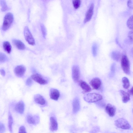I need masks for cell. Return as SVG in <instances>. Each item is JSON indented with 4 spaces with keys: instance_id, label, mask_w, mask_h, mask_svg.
Segmentation results:
<instances>
[{
    "instance_id": "1",
    "label": "cell",
    "mask_w": 133,
    "mask_h": 133,
    "mask_svg": "<svg viewBox=\"0 0 133 133\" xmlns=\"http://www.w3.org/2000/svg\"><path fill=\"white\" fill-rule=\"evenodd\" d=\"M84 100L89 103L96 102L102 100V96L101 94L96 93H92L87 94L83 97Z\"/></svg>"
},
{
    "instance_id": "2",
    "label": "cell",
    "mask_w": 133,
    "mask_h": 133,
    "mask_svg": "<svg viewBox=\"0 0 133 133\" xmlns=\"http://www.w3.org/2000/svg\"><path fill=\"white\" fill-rule=\"evenodd\" d=\"M14 21V16L11 13H8L5 16L2 26L3 30H7L10 27Z\"/></svg>"
},
{
    "instance_id": "3",
    "label": "cell",
    "mask_w": 133,
    "mask_h": 133,
    "mask_svg": "<svg viewBox=\"0 0 133 133\" xmlns=\"http://www.w3.org/2000/svg\"><path fill=\"white\" fill-rule=\"evenodd\" d=\"M115 124L117 127L124 129H129L131 125L125 119L121 118L118 119L115 121Z\"/></svg>"
},
{
    "instance_id": "4",
    "label": "cell",
    "mask_w": 133,
    "mask_h": 133,
    "mask_svg": "<svg viewBox=\"0 0 133 133\" xmlns=\"http://www.w3.org/2000/svg\"><path fill=\"white\" fill-rule=\"evenodd\" d=\"M121 66L124 72L127 74L130 73V64L129 61L125 55H123L121 59Z\"/></svg>"
},
{
    "instance_id": "5",
    "label": "cell",
    "mask_w": 133,
    "mask_h": 133,
    "mask_svg": "<svg viewBox=\"0 0 133 133\" xmlns=\"http://www.w3.org/2000/svg\"><path fill=\"white\" fill-rule=\"evenodd\" d=\"M24 34L25 39L27 42L30 45H35V39L28 27L26 26L24 28Z\"/></svg>"
},
{
    "instance_id": "6",
    "label": "cell",
    "mask_w": 133,
    "mask_h": 133,
    "mask_svg": "<svg viewBox=\"0 0 133 133\" xmlns=\"http://www.w3.org/2000/svg\"><path fill=\"white\" fill-rule=\"evenodd\" d=\"M72 76L75 82L79 81L80 76V70L79 67L77 65H74L72 68Z\"/></svg>"
},
{
    "instance_id": "7",
    "label": "cell",
    "mask_w": 133,
    "mask_h": 133,
    "mask_svg": "<svg viewBox=\"0 0 133 133\" xmlns=\"http://www.w3.org/2000/svg\"><path fill=\"white\" fill-rule=\"evenodd\" d=\"M31 77L32 79L40 84L44 85L47 83L46 80L39 74H37L32 75Z\"/></svg>"
},
{
    "instance_id": "8",
    "label": "cell",
    "mask_w": 133,
    "mask_h": 133,
    "mask_svg": "<svg viewBox=\"0 0 133 133\" xmlns=\"http://www.w3.org/2000/svg\"><path fill=\"white\" fill-rule=\"evenodd\" d=\"M90 83L94 89L98 90L100 87L102 82L100 79L97 77H95L91 80Z\"/></svg>"
},
{
    "instance_id": "9",
    "label": "cell",
    "mask_w": 133,
    "mask_h": 133,
    "mask_svg": "<svg viewBox=\"0 0 133 133\" xmlns=\"http://www.w3.org/2000/svg\"><path fill=\"white\" fill-rule=\"evenodd\" d=\"M26 71L25 67L23 65H19L17 66L15 69L14 72L15 75L19 77L23 76Z\"/></svg>"
},
{
    "instance_id": "10",
    "label": "cell",
    "mask_w": 133,
    "mask_h": 133,
    "mask_svg": "<svg viewBox=\"0 0 133 133\" xmlns=\"http://www.w3.org/2000/svg\"><path fill=\"white\" fill-rule=\"evenodd\" d=\"M94 7V4H91L86 13L84 21V23L88 22L91 19L93 13Z\"/></svg>"
},
{
    "instance_id": "11",
    "label": "cell",
    "mask_w": 133,
    "mask_h": 133,
    "mask_svg": "<svg viewBox=\"0 0 133 133\" xmlns=\"http://www.w3.org/2000/svg\"><path fill=\"white\" fill-rule=\"evenodd\" d=\"M105 110L106 112L110 117H113L115 114L116 109L113 105L108 103L106 105Z\"/></svg>"
},
{
    "instance_id": "12",
    "label": "cell",
    "mask_w": 133,
    "mask_h": 133,
    "mask_svg": "<svg viewBox=\"0 0 133 133\" xmlns=\"http://www.w3.org/2000/svg\"><path fill=\"white\" fill-rule=\"evenodd\" d=\"M73 112L74 114L77 113L80 108V103L79 99L77 97L75 98L73 100L72 103Z\"/></svg>"
},
{
    "instance_id": "13",
    "label": "cell",
    "mask_w": 133,
    "mask_h": 133,
    "mask_svg": "<svg viewBox=\"0 0 133 133\" xmlns=\"http://www.w3.org/2000/svg\"><path fill=\"white\" fill-rule=\"evenodd\" d=\"M79 84L84 92H88L91 91V88L90 86L85 82L82 80L78 81Z\"/></svg>"
},
{
    "instance_id": "14",
    "label": "cell",
    "mask_w": 133,
    "mask_h": 133,
    "mask_svg": "<svg viewBox=\"0 0 133 133\" xmlns=\"http://www.w3.org/2000/svg\"><path fill=\"white\" fill-rule=\"evenodd\" d=\"M50 98L52 99L57 100L59 97L60 93L57 90L51 89L50 90Z\"/></svg>"
},
{
    "instance_id": "15",
    "label": "cell",
    "mask_w": 133,
    "mask_h": 133,
    "mask_svg": "<svg viewBox=\"0 0 133 133\" xmlns=\"http://www.w3.org/2000/svg\"><path fill=\"white\" fill-rule=\"evenodd\" d=\"M12 42L15 46L18 49L23 50L25 49L24 43L21 41L16 39H13Z\"/></svg>"
},
{
    "instance_id": "16",
    "label": "cell",
    "mask_w": 133,
    "mask_h": 133,
    "mask_svg": "<svg viewBox=\"0 0 133 133\" xmlns=\"http://www.w3.org/2000/svg\"><path fill=\"white\" fill-rule=\"evenodd\" d=\"M15 110L20 114H23L24 109V104L22 101H19L17 103L15 107Z\"/></svg>"
},
{
    "instance_id": "17",
    "label": "cell",
    "mask_w": 133,
    "mask_h": 133,
    "mask_svg": "<svg viewBox=\"0 0 133 133\" xmlns=\"http://www.w3.org/2000/svg\"><path fill=\"white\" fill-rule=\"evenodd\" d=\"M58 128V124L57 122L53 117L50 118V129L52 131L56 130Z\"/></svg>"
},
{
    "instance_id": "18",
    "label": "cell",
    "mask_w": 133,
    "mask_h": 133,
    "mask_svg": "<svg viewBox=\"0 0 133 133\" xmlns=\"http://www.w3.org/2000/svg\"><path fill=\"white\" fill-rule=\"evenodd\" d=\"M119 92L122 97V101L123 103L127 102L130 99V94L123 90H120Z\"/></svg>"
},
{
    "instance_id": "19",
    "label": "cell",
    "mask_w": 133,
    "mask_h": 133,
    "mask_svg": "<svg viewBox=\"0 0 133 133\" xmlns=\"http://www.w3.org/2000/svg\"><path fill=\"white\" fill-rule=\"evenodd\" d=\"M34 100L37 103L43 105L45 103V101L44 98L39 94H36L34 96Z\"/></svg>"
},
{
    "instance_id": "20",
    "label": "cell",
    "mask_w": 133,
    "mask_h": 133,
    "mask_svg": "<svg viewBox=\"0 0 133 133\" xmlns=\"http://www.w3.org/2000/svg\"><path fill=\"white\" fill-rule=\"evenodd\" d=\"M39 118L37 116H33L31 115H29L27 116V120L28 122L30 124H35L38 123Z\"/></svg>"
},
{
    "instance_id": "21",
    "label": "cell",
    "mask_w": 133,
    "mask_h": 133,
    "mask_svg": "<svg viewBox=\"0 0 133 133\" xmlns=\"http://www.w3.org/2000/svg\"><path fill=\"white\" fill-rule=\"evenodd\" d=\"M3 48L8 53L10 54L11 50V46L10 43L8 41L4 42L3 43Z\"/></svg>"
},
{
    "instance_id": "22",
    "label": "cell",
    "mask_w": 133,
    "mask_h": 133,
    "mask_svg": "<svg viewBox=\"0 0 133 133\" xmlns=\"http://www.w3.org/2000/svg\"><path fill=\"white\" fill-rule=\"evenodd\" d=\"M121 57L120 53L117 51H114L111 54V57L114 60L118 61H119Z\"/></svg>"
},
{
    "instance_id": "23",
    "label": "cell",
    "mask_w": 133,
    "mask_h": 133,
    "mask_svg": "<svg viewBox=\"0 0 133 133\" xmlns=\"http://www.w3.org/2000/svg\"><path fill=\"white\" fill-rule=\"evenodd\" d=\"M122 81L123 83V87L125 89H128L130 85V83L129 79L126 77H123L122 79Z\"/></svg>"
},
{
    "instance_id": "24",
    "label": "cell",
    "mask_w": 133,
    "mask_h": 133,
    "mask_svg": "<svg viewBox=\"0 0 133 133\" xmlns=\"http://www.w3.org/2000/svg\"><path fill=\"white\" fill-rule=\"evenodd\" d=\"M13 123V119L12 116L10 113L9 112L8 116V125L9 129L11 132H12V127Z\"/></svg>"
},
{
    "instance_id": "25",
    "label": "cell",
    "mask_w": 133,
    "mask_h": 133,
    "mask_svg": "<svg viewBox=\"0 0 133 133\" xmlns=\"http://www.w3.org/2000/svg\"><path fill=\"white\" fill-rule=\"evenodd\" d=\"M127 25L128 28L131 30L133 29V16L132 15L127 20Z\"/></svg>"
},
{
    "instance_id": "26",
    "label": "cell",
    "mask_w": 133,
    "mask_h": 133,
    "mask_svg": "<svg viewBox=\"0 0 133 133\" xmlns=\"http://www.w3.org/2000/svg\"><path fill=\"white\" fill-rule=\"evenodd\" d=\"M8 60V58L4 53L0 52V62L3 63Z\"/></svg>"
},
{
    "instance_id": "27",
    "label": "cell",
    "mask_w": 133,
    "mask_h": 133,
    "mask_svg": "<svg viewBox=\"0 0 133 133\" xmlns=\"http://www.w3.org/2000/svg\"><path fill=\"white\" fill-rule=\"evenodd\" d=\"M81 3V0H72L74 7L76 9H78Z\"/></svg>"
},
{
    "instance_id": "28",
    "label": "cell",
    "mask_w": 133,
    "mask_h": 133,
    "mask_svg": "<svg viewBox=\"0 0 133 133\" xmlns=\"http://www.w3.org/2000/svg\"><path fill=\"white\" fill-rule=\"evenodd\" d=\"M97 44L95 43H94L92 47V53L93 56L95 57L97 53Z\"/></svg>"
},
{
    "instance_id": "29",
    "label": "cell",
    "mask_w": 133,
    "mask_h": 133,
    "mask_svg": "<svg viewBox=\"0 0 133 133\" xmlns=\"http://www.w3.org/2000/svg\"><path fill=\"white\" fill-rule=\"evenodd\" d=\"M41 28L43 36L44 38H45L46 34V30L45 26L43 24H41Z\"/></svg>"
},
{
    "instance_id": "30",
    "label": "cell",
    "mask_w": 133,
    "mask_h": 133,
    "mask_svg": "<svg viewBox=\"0 0 133 133\" xmlns=\"http://www.w3.org/2000/svg\"><path fill=\"white\" fill-rule=\"evenodd\" d=\"M1 4L2 6V10L3 11H6L8 9V7L5 2L4 1H2Z\"/></svg>"
},
{
    "instance_id": "31",
    "label": "cell",
    "mask_w": 133,
    "mask_h": 133,
    "mask_svg": "<svg viewBox=\"0 0 133 133\" xmlns=\"http://www.w3.org/2000/svg\"><path fill=\"white\" fill-rule=\"evenodd\" d=\"M133 0H128L127 5L128 7L130 9H132L133 7Z\"/></svg>"
},
{
    "instance_id": "32",
    "label": "cell",
    "mask_w": 133,
    "mask_h": 133,
    "mask_svg": "<svg viewBox=\"0 0 133 133\" xmlns=\"http://www.w3.org/2000/svg\"><path fill=\"white\" fill-rule=\"evenodd\" d=\"M5 131V128L4 124L0 122V133L4 132Z\"/></svg>"
},
{
    "instance_id": "33",
    "label": "cell",
    "mask_w": 133,
    "mask_h": 133,
    "mask_svg": "<svg viewBox=\"0 0 133 133\" xmlns=\"http://www.w3.org/2000/svg\"><path fill=\"white\" fill-rule=\"evenodd\" d=\"M19 133H26L25 128L24 126H21L19 128Z\"/></svg>"
},
{
    "instance_id": "34",
    "label": "cell",
    "mask_w": 133,
    "mask_h": 133,
    "mask_svg": "<svg viewBox=\"0 0 133 133\" xmlns=\"http://www.w3.org/2000/svg\"><path fill=\"white\" fill-rule=\"evenodd\" d=\"M32 83V81L30 78H28L26 80V85L28 86L31 85Z\"/></svg>"
},
{
    "instance_id": "35",
    "label": "cell",
    "mask_w": 133,
    "mask_h": 133,
    "mask_svg": "<svg viewBox=\"0 0 133 133\" xmlns=\"http://www.w3.org/2000/svg\"><path fill=\"white\" fill-rule=\"evenodd\" d=\"M128 37L130 41H132L133 40V32L132 31H130L129 32Z\"/></svg>"
},
{
    "instance_id": "36",
    "label": "cell",
    "mask_w": 133,
    "mask_h": 133,
    "mask_svg": "<svg viewBox=\"0 0 133 133\" xmlns=\"http://www.w3.org/2000/svg\"><path fill=\"white\" fill-rule=\"evenodd\" d=\"M115 69V64L114 63L112 64L111 67V70L112 72H114Z\"/></svg>"
},
{
    "instance_id": "37",
    "label": "cell",
    "mask_w": 133,
    "mask_h": 133,
    "mask_svg": "<svg viewBox=\"0 0 133 133\" xmlns=\"http://www.w3.org/2000/svg\"><path fill=\"white\" fill-rule=\"evenodd\" d=\"M0 73L1 75L3 76H4L5 75V71L4 69H0Z\"/></svg>"
},
{
    "instance_id": "38",
    "label": "cell",
    "mask_w": 133,
    "mask_h": 133,
    "mask_svg": "<svg viewBox=\"0 0 133 133\" xmlns=\"http://www.w3.org/2000/svg\"><path fill=\"white\" fill-rule=\"evenodd\" d=\"M128 93L132 95H133V89L132 87L130 90H129L128 91Z\"/></svg>"
}]
</instances>
